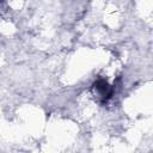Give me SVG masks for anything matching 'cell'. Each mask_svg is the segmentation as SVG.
Listing matches in <instances>:
<instances>
[{
    "mask_svg": "<svg viewBox=\"0 0 153 153\" xmlns=\"http://www.w3.org/2000/svg\"><path fill=\"white\" fill-rule=\"evenodd\" d=\"M91 91H92V94L96 97V99L100 103L108 102L114 94V87L106 80H104L102 78L97 79L92 84Z\"/></svg>",
    "mask_w": 153,
    "mask_h": 153,
    "instance_id": "cell-1",
    "label": "cell"
}]
</instances>
